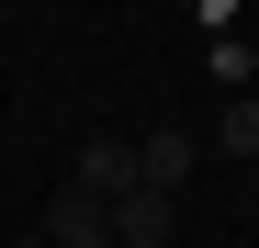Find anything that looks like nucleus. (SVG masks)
Returning <instances> with one entry per match:
<instances>
[{
	"label": "nucleus",
	"instance_id": "20e7f679",
	"mask_svg": "<svg viewBox=\"0 0 259 248\" xmlns=\"http://www.w3.org/2000/svg\"><path fill=\"white\" fill-rule=\"evenodd\" d=\"M136 181L181 203V181H192V136H136Z\"/></svg>",
	"mask_w": 259,
	"mask_h": 248
},
{
	"label": "nucleus",
	"instance_id": "f03ea898",
	"mask_svg": "<svg viewBox=\"0 0 259 248\" xmlns=\"http://www.w3.org/2000/svg\"><path fill=\"white\" fill-rule=\"evenodd\" d=\"M79 192H91V203H124V192H136V136H91V147H79V170H68Z\"/></svg>",
	"mask_w": 259,
	"mask_h": 248
},
{
	"label": "nucleus",
	"instance_id": "39448f33",
	"mask_svg": "<svg viewBox=\"0 0 259 248\" xmlns=\"http://www.w3.org/2000/svg\"><path fill=\"white\" fill-rule=\"evenodd\" d=\"M214 147H226V158H259V91H237L226 113H214Z\"/></svg>",
	"mask_w": 259,
	"mask_h": 248
},
{
	"label": "nucleus",
	"instance_id": "423d86ee",
	"mask_svg": "<svg viewBox=\"0 0 259 248\" xmlns=\"http://www.w3.org/2000/svg\"><path fill=\"white\" fill-rule=\"evenodd\" d=\"M12 248H46V237H34V226H23V237H12Z\"/></svg>",
	"mask_w": 259,
	"mask_h": 248
},
{
	"label": "nucleus",
	"instance_id": "f257e3e1",
	"mask_svg": "<svg viewBox=\"0 0 259 248\" xmlns=\"http://www.w3.org/2000/svg\"><path fill=\"white\" fill-rule=\"evenodd\" d=\"M34 237H46V248H113V203H91L79 181H57L46 215H34Z\"/></svg>",
	"mask_w": 259,
	"mask_h": 248
},
{
	"label": "nucleus",
	"instance_id": "7ed1b4c3",
	"mask_svg": "<svg viewBox=\"0 0 259 248\" xmlns=\"http://www.w3.org/2000/svg\"><path fill=\"white\" fill-rule=\"evenodd\" d=\"M169 237H181V203H169V192L136 181V192L113 203V248H169Z\"/></svg>",
	"mask_w": 259,
	"mask_h": 248
}]
</instances>
